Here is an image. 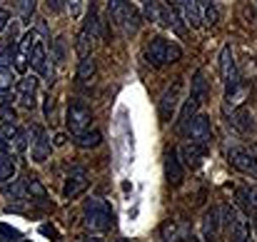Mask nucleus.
I'll return each instance as SVG.
<instances>
[{
    "label": "nucleus",
    "mask_w": 257,
    "mask_h": 242,
    "mask_svg": "<svg viewBox=\"0 0 257 242\" xmlns=\"http://www.w3.org/2000/svg\"><path fill=\"white\" fill-rule=\"evenodd\" d=\"M182 58V50L177 43L172 40H165V38H153L150 45L145 48V63L150 68H165V65H172Z\"/></svg>",
    "instance_id": "obj_1"
},
{
    "label": "nucleus",
    "mask_w": 257,
    "mask_h": 242,
    "mask_svg": "<svg viewBox=\"0 0 257 242\" xmlns=\"http://www.w3.org/2000/svg\"><path fill=\"white\" fill-rule=\"evenodd\" d=\"M247 97H250V85L245 80H240L232 87H225V107L222 110H237L245 105Z\"/></svg>",
    "instance_id": "obj_17"
},
{
    "label": "nucleus",
    "mask_w": 257,
    "mask_h": 242,
    "mask_svg": "<svg viewBox=\"0 0 257 242\" xmlns=\"http://www.w3.org/2000/svg\"><path fill=\"white\" fill-rule=\"evenodd\" d=\"M112 20L122 28V33H125V35H135V33H138V28H140V13H138L130 3H127V5H125V8H122Z\"/></svg>",
    "instance_id": "obj_18"
},
{
    "label": "nucleus",
    "mask_w": 257,
    "mask_h": 242,
    "mask_svg": "<svg viewBox=\"0 0 257 242\" xmlns=\"http://www.w3.org/2000/svg\"><path fill=\"white\" fill-rule=\"evenodd\" d=\"M220 75H222L225 87H232V85H237V82L242 80L240 73H237V65H235V58H232L230 45H225L222 53H220Z\"/></svg>",
    "instance_id": "obj_14"
},
{
    "label": "nucleus",
    "mask_w": 257,
    "mask_h": 242,
    "mask_svg": "<svg viewBox=\"0 0 257 242\" xmlns=\"http://www.w3.org/2000/svg\"><path fill=\"white\" fill-rule=\"evenodd\" d=\"M95 75H97V65H95V58H92V55H85V58H80V65H78V80L83 82V85H90V82L95 80Z\"/></svg>",
    "instance_id": "obj_24"
},
{
    "label": "nucleus",
    "mask_w": 257,
    "mask_h": 242,
    "mask_svg": "<svg viewBox=\"0 0 257 242\" xmlns=\"http://www.w3.org/2000/svg\"><path fill=\"white\" fill-rule=\"evenodd\" d=\"M180 92H182V80L177 78V80L163 92V97H160V105H158L160 120H165V123L172 120V115H175V110H177V105H180Z\"/></svg>",
    "instance_id": "obj_11"
},
{
    "label": "nucleus",
    "mask_w": 257,
    "mask_h": 242,
    "mask_svg": "<svg viewBox=\"0 0 257 242\" xmlns=\"http://www.w3.org/2000/svg\"><path fill=\"white\" fill-rule=\"evenodd\" d=\"M185 135H187L190 143H195V145H200V148L207 150L210 143H212V125H210V117H207V115H195V117L190 120Z\"/></svg>",
    "instance_id": "obj_7"
},
{
    "label": "nucleus",
    "mask_w": 257,
    "mask_h": 242,
    "mask_svg": "<svg viewBox=\"0 0 257 242\" xmlns=\"http://www.w3.org/2000/svg\"><path fill=\"white\" fill-rule=\"evenodd\" d=\"M163 242H175V225L172 222L163 225Z\"/></svg>",
    "instance_id": "obj_37"
},
{
    "label": "nucleus",
    "mask_w": 257,
    "mask_h": 242,
    "mask_svg": "<svg viewBox=\"0 0 257 242\" xmlns=\"http://www.w3.org/2000/svg\"><path fill=\"white\" fill-rule=\"evenodd\" d=\"M80 242H105V240H102L100 235H83V237H80Z\"/></svg>",
    "instance_id": "obj_39"
},
{
    "label": "nucleus",
    "mask_w": 257,
    "mask_h": 242,
    "mask_svg": "<svg viewBox=\"0 0 257 242\" xmlns=\"http://www.w3.org/2000/svg\"><path fill=\"white\" fill-rule=\"evenodd\" d=\"M227 160H230V165L235 170H240L242 175L257 177V155H255V150H252V145L250 148H230L227 150Z\"/></svg>",
    "instance_id": "obj_6"
},
{
    "label": "nucleus",
    "mask_w": 257,
    "mask_h": 242,
    "mask_svg": "<svg viewBox=\"0 0 257 242\" xmlns=\"http://www.w3.org/2000/svg\"><path fill=\"white\" fill-rule=\"evenodd\" d=\"M177 10L182 15V20L192 28H200L202 25V18H200V8H197V0H177Z\"/></svg>",
    "instance_id": "obj_21"
},
{
    "label": "nucleus",
    "mask_w": 257,
    "mask_h": 242,
    "mask_svg": "<svg viewBox=\"0 0 257 242\" xmlns=\"http://www.w3.org/2000/svg\"><path fill=\"white\" fill-rule=\"evenodd\" d=\"M18 105L23 110H33L38 105V75H25L18 80Z\"/></svg>",
    "instance_id": "obj_12"
},
{
    "label": "nucleus",
    "mask_w": 257,
    "mask_h": 242,
    "mask_svg": "<svg viewBox=\"0 0 257 242\" xmlns=\"http://www.w3.org/2000/svg\"><path fill=\"white\" fill-rule=\"evenodd\" d=\"M87 185H90V175H87L85 167H73V170L68 172V177H65L63 197H65V200H75V197H80V195L87 190Z\"/></svg>",
    "instance_id": "obj_9"
},
{
    "label": "nucleus",
    "mask_w": 257,
    "mask_h": 242,
    "mask_svg": "<svg viewBox=\"0 0 257 242\" xmlns=\"http://www.w3.org/2000/svg\"><path fill=\"white\" fill-rule=\"evenodd\" d=\"M143 3V15H145V20H158V10H160V5H158V0H140Z\"/></svg>",
    "instance_id": "obj_32"
},
{
    "label": "nucleus",
    "mask_w": 257,
    "mask_h": 242,
    "mask_svg": "<svg viewBox=\"0 0 257 242\" xmlns=\"http://www.w3.org/2000/svg\"><path fill=\"white\" fill-rule=\"evenodd\" d=\"M168 3H170V5H177V0H168Z\"/></svg>",
    "instance_id": "obj_42"
},
{
    "label": "nucleus",
    "mask_w": 257,
    "mask_h": 242,
    "mask_svg": "<svg viewBox=\"0 0 257 242\" xmlns=\"http://www.w3.org/2000/svg\"><path fill=\"white\" fill-rule=\"evenodd\" d=\"M63 5H65V0H48L50 10H63Z\"/></svg>",
    "instance_id": "obj_38"
},
{
    "label": "nucleus",
    "mask_w": 257,
    "mask_h": 242,
    "mask_svg": "<svg viewBox=\"0 0 257 242\" xmlns=\"http://www.w3.org/2000/svg\"><path fill=\"white\" fill-rule=\"evenodd\" d=\"M0 235H3V237H13V242L20 240V232H18L15 227H10V225H3V222H0Z\"/></svg>",
    "instance_id": "obj_36"
},
{
    "label": "nucleus",
    "mask_w": 257,
    "mask_h": 242,
    "mask_svg": "<svg viewBox=\"0 0 257 242\" xmlns=\"http://www.w3.org/2000/svg\"><path fill=\"white\" fill-rule=\"evenodd\" d=\"M0 117L5 123H13L15 120V112H13V95L10 90H0Z\"/></svg>",
    "instance_id": "obj_30"
},
{
    "label": "nucleus",
    "mask_w": 257,
    "mask_h": 242,
    "mask_svg": "<svg viewBox=\"0 0 257 242\" xmlns=\"http://www.w3.org/2000/svg\"><path fill=\"white\" fill-rule=\"evenodd\" d=\"M237 200L245 205V210H247L250 215H257V190L240 187V190H237Z\"/></svg>",
    "instance_id": "obj_29"
},
{
    "label": "nucleus",
    "mask_w": 257,
    "mask_h": 242,
    "mask_svg": "<svg viewBox=\"0 0 257 242\" xmlns=\"http://www.w3.org/2000/svg\"><path fill=\"white\" fill-rule=\"evenodd\" d=\"M53 53H55V63L63 65V63H65V43H63V38H58V40L53 43Z\"/></svg>",
    "instance_id": "obj_33"
},
{
    "label": "nucleus",
    "mask_w": 257,
    "mask_h": 242,
    "mask_svg": "<svg viewBox=\"0 0 257 242\" xmlns=\"http://www.w3.org/2000/svg\"><path fill=\"white\" fill-rule=\"evenodd\" d=\"M30 68H33L38 75H43V78H50V75H53V73H50L48 50H45V43H43L40 35H38V40H35V45H33V50H30Z\"/></svg>",
    "instance_id": "obj_15"
},
{
    "label": "nucleus",
    "mask_w": 257,
    "mask_h": 242,
    "mask_svg": "<svg viewBox=\"0 0 257 242\" xmlns=\"http://www.w3.org/2000/svg\"><path fill=\"white\" fill-rule=\"evenodd\" d=\"M102 143V135H100V130H95V128H90L87 133H83V135H78L75 138V145L78 148H97Z\"/></svg>",
    "instance_id": "obj_28"
},
{
    "label": "nucleus",
    "mask_w": 257,
    "mask_h": 242,
    "mask_svg": "<svg viewBox=\"0 0 257 242\" xmlns=\"http://www.w3.org/2000/svg\"><path fill=\"white\" fill-rule=\"evenodd\" d=\"M13 8H15V13L20 15L23 23H30V18L35 15L38 0H13Z\"/></svg>",
    "instance_id": "obj_27"
},
{
    "label": "nucleus",
    "mask_w": 257,
    "mask_h": 242,
    "mask_svg": "<svg viewBox=\"0 0 257 242\" xmlns=\"http://www.w3.org/2000/svg\"><path fill=\"white\" fill-rule=\"evenodd\" d=\"M83 222H85L87 230H92V232H105V230H110L112 215H110L107 205L100 197H90L83 205Z\"/></svg>",
    "instance_id": "obj_2"
},
{
    "label": "nucleus",
    "mask_w": 257,
    "mask_h": 242,
    "mask_svg": "<svg viewBox=\"0 0 257 242\" xmlns=\"http://www.w3.org/2000/svg\"><path fill=\"white\" fill-rule=\"evenodd\" d=\"M220 225H222V212L217 207H207L205 215H202V237H205V242L217 240Z\"/></svg>",
    "instance_id": "obj_16"
},
{
    "label": "nucleus",
    "mask_w": 257,
    "mask_h": 242,
    "mask_svg": "<svg viewBox=\"0 0 257 242\" xmlns=\"http://www.w3.org/2000/svg\"><path fill=\"white\" fill-rule=\"evenodd\" d=\"M127 3H130V0H107V13L115 18V15H117V13H120V10H122Z\"/></svg>",
    "instance_id": "obj_35"
},
{
    "label": "nucleus",
    "mask_w": 257,
    "mask_h": 242,
    "mask_svg": "<svg viewBox=\"0 0 257 242\" xmlns=\"http://www.w3.org/2000/svg\"><path fill=\"white\" fill-rule=\"evenodd\" d=\"M23 242H30V240H23Z\"/></svg>",
    "instance_id": "obj_43"
},
{
    "label": "nucleus",
    "mask_w": 257,
    "mask_h": 242,
    "mask_svg": "<svg viewBox=\"0 0 257 242\" xmlns=\"http://www.w3.org/2000/svg\"><path fill=\"white\" fill-rule=\"evenodd\" d=\"M225 117H227V123H230L235 130H240L242 135H247V133H252V130H255L252 115H250L245 107H237V110H225Z\"/></svg>",
    "instance_id": "obj_19"
},
{
    "label": "nucleus",
    "mask_w": 257,
    "mask_h": 242,
    "mask_svg": "<svg viewBox=\"0 0 257 242\" xmlns=\"http://www.w3.org/2000/svg\"><path fill=\"white\" fill-rule=\"evenodd\" d=\"M190 97H195V100H200V102H205V97H207V80H205V73H202V70H197V73L192 75Z\"/></svg>",
    "instance_id": "obj_25"
},
{
    "label": "nucleus",
    "mask_w": 257,
    "mask_h": 242,
    "mask_svg": "<svg viewBox=\"0 0 257 242\" xmlns=\"http://www.w3.org/2000/svg\"><path fill=\"white\" fill-rule=\"evenodd\" d=\"M205 155H207V150L200 148V145H195V143H185L180 148V160L185 162L187 167H200L202 160H205Z\"/></svg>",
    "instance_id": "obj_20"
},
{
    "label": "nucleus",
    "mask_w": 257,
    "mask_h": 242,
    "mask_svg": "<svg viewBox=\"0 0 257 242\" xmlns=\"http://www.w3.org/2000/svg\"><path fill=\"white\" fill-rule=\"evenodd\" d=\"M38 30H28L18 43H15V48H13V55H10V60H13V68H15V73H25L28 70V65H30V50H33V45H35V40H38Z\"/></svg>",
    "instance_id": "obj_5"
},
{
    "label": "nucleus",
    "mask_w": 257,
    "mask_h": 242,
    "mask_svg": "<svg viewBox=\"0 0 257 242\" xmlns=\"http://www.w3.org/2000/svg\"><path fill=\"white\" fill-rule=\"evenodd\" d=\"M197 8H200V18L207 23V25H215L220 13H217V5L215 0H197Z\"/></svg>",
    "instance_id": "obj_26"
},
{
    "label": "nucleus",
    "mask_w": 257,
    "mask_h": 242,
    "mask_svg": "<svg viewBox=\"0 0 257 242\" xmlns=\"http://www.w3.org/2000/svg\"><path fill=\"white\" fill-rule=\"evenodd\" d=\"M5 23H8V13H5V10H0V30L5 28Z\"/></svg>",
    "instance_id": "obj_40"
},
{
    "label": "nucleus",
    "mask_w": 257,
    "mask_h": 242,
    "mask_svg": "<svg viewBox=\"0 0 257 242\" xmlns=\"http://www.w3.org/2000/svg\"><path fill=\"white\" fill-rule=\"evenodd\" d=\"M65 8L70 10V18H80V13H83V0H65Z\"/></svg>",
    "instance_id": "obj_34"
},
{
    "label": "nucleus",
    "mask_w": 257,
    "mask_h": 242,
    "mask_svg": "<svg viewBox=\"0 0 257 242\" xmlns=\"http://www.w3.org/2000/svg\"><path fill=\"white\" fill-rule=\"evenodd\" d=\"M165 180H168L170 187H180L182 180H185V165H182L180 153L175 148H170L165 153Z\"/></svg>",
    "instance_id": "obj_13"
},
{
    "label": "nucleus",
    "mask_w": 257,
    "mask_h": 242,
    "mask_svg": "<svg viewBox=\"0 0 257 242\" xmlns=\"http://www.w3.org/2000/svg\"><path fill=\"white\" fill-rule=\"evenodd\" d=\"M23 185H25L28 200H33V202H48V192H45V187H43V182H40L38 177L28 175V177L23 180Z\"/></svg>",
    "instance_id": "obj_23"
},
{
    "label": "nucleus",
    "mask_w": 257,
    "mask_h": 242,
    "mask_svg": "<svg viewBox=\"0 0 257 242\" xmlns=\"http://www.w3.org/2000/svg\"><path fill=\"white\" fill-rule=\"evenodd\" d=\"M55 145H65V135H63V133L55 135Z\"/></svg>",
    "instance_id": "obj_41"
},
{
    "label": "nucleus",
    "mask_w": 257,
    "mask_h": 242,
    "mask_svg": "<svg viewBox=\"0 0 257 242\" xmlns=\"http://www.w3.org/2000/svg\"><path fill=\"white\" fill-rule=\"evenodd\" d=\"M200 105H202L200 100H195V97H190V95L185 97L182 110H180V117H177V125H175L180 133H185V130H187V125H190V120L197 115V107H200Z\"/></svg>",
    "instance_id": "obj_22"
},
{
    "label": "nucleus",
    "mask_w": 257,
    "mask_h": 242,
    "mask_svg": "<svg viewBox=\"0 0 257 242\" xmlns=\"http://www.w3.org/2000/svg\"><path fill=\"white\" fill-rule=\"evenodd\" d=\"M97 35H100V20H97V10H95V5H90L87 23H85V28H83V33H80V38H78V45H75L80 58H85V55H90V53H92V45H95Z\"/></svg>",
    "instance_id": "obj_8"
},
{
    "label": "nucleus",
    "mask_w": 257,
    "mask_h": 242,
    "mask_svg": "<svg viewBox=\"0 0 257 242\" xmlns=\"http://www.w3.org/2000/svg\"><path fill=\"white\" fill-rule=\"evenodd\" d=\"M222 225H225V230H227L230 242H250L247 222H245V217L237 212L235 205H225V207H222Z\"/></svg>",
    "instance_id": "obj_4"
},
{
    "label": "nucleus",
    "mask_w": 257,
    "mask_h": 242,
    "mask_svg": "<svg viewBox=\"0 0 257 242\" xmlns=\"http://www.w3.org/2000/svg\"><path fill=\"white\" fill-rule=\"evenodd\" d=\"M30 138H33V143H30V158L33 162H45L50 158V138H48V133L40 128V125H33L30 128Z\"/></svg>",
    "instance_id": "obj_10"
},
{
    "label": "nucleus",
    "mask_w": 257,
    "mask_h": 242,
    "mask_svg": "<svg viewBox=\"0 0 257 242\" xmlns=\"http://www.w3.org/2000/svg\"><path fill=\"white\" fill-rule=\"evenodd\" d=\"M28 138H30V135H28V130L18 128L15 140H13V153H15V158H23V155H25V150H28V145H30V140H28Z\"/></svg>",
    "instance_id": "obj_31"
},
{
    "label": "nucleus",
    "mask_w": 257,
    "mask_h": 242,
    "mask_svg": "<svg viewBox=\"0 0 257 242\" xmlns=\"http://www.w3.org/2000/svg\"><path fill=\"white\" fill-rule=\"evenodd\" d=\"M65 125H68V130H70L73 138L83 135V133H87L92 128V110L87 107L85 102L73 100L68 105V112H65Z\"/></svg>",
    "instance_id": "obj_3"
}]
</instances>
